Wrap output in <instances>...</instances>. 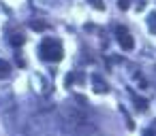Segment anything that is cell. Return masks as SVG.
<instances>
[{"label": "cell", "instance_id": "obj_8", "mask_svg": "<svg viewBox=\"0 0 156 136\" xmlns=\"http://www.w3.org/2000/svg\"><path fill=\"white\" fill-rule=\"evenodd\" d=\"M30 28H32V30H47V24H45V22H32Z\"/></svg>", "mask_w": 156, "mask_h": 136}, {"label": "cell", "instance_id": "obj_3", "mask_svg": "<svg viewBox=\"0 0 156 136\" xmlns=\"http://www.w3.org/2000/svg\"><path fill=\"white\" fill-rule=\"evenodd\" d=\"M92 89H94L96 94H105L109 87H107V83H105L98 75H92Z\"/></svg>", "mask_w": 156, "mask_h": 136}, {"label": "cell", "instance_id": "obj_11", "mask_svg": "<svg viewBox=\"0 0 156 136\" xmlns=\"http://www.w3.org/2000/svg\"><path fill=\"white\" fill-rule=\"evenodd\" d=\"M118 7H120L122 11H124V9H128V7H130V0H120V2H118Z\"/></svg>", "mask_w": 156, "mask_h": 136}, {"label": "cell", "instance_id": "obj_5", "mask_svg": "<svg viewBox=\"0 0 156 136\" xmlns=\"http://www.w3.org/2000/svg\"><path fill=\"white\" fill-rule=\"evenodd\" d=\"M11 75V64L7 60H0V79H7Z\"/></svg>", "mask_w": 156, "mask_h": 136}, {"label": "cell", "instance_id": "obj_1", "mask_svg": "<svg viewBox=\"0 0 156 136\" xmlns=\"http://www.w3.org/2000/svg\"><path fill=\"white\" fill-rule=\"evenodd\" d=\"M39 53H41V60H45V62H60L64 55L62 45L56 38H45L39 47Z\"/></svg>", "mask_w": 156, "mask_h": 136}, {"label": "cell", "instance_id": "obj_7", "mask_svg": "<svg viewBox=\"0 0 156 136\" xmlns=\"http://www.w3.org/2000/svg\"><path fill=\"white\" fill-rule=\"evenodd\" d=\"M147 28H150L152 34H156V11L147 15Z\"/></svg>", "mask_w": 156, "mask_h": 136}, {"label": "cell", "instance_id": "obj_4", "mask_svg": "<svg viewBox=\"0 0 156 136\" xmlns=\"http://www.w3.org/2000/svg\"><path fill=\"white\" fill-rule=\"evenodd\" d=\"M24 41H26V38H24V34H22V32H13V34L9 36V43H11L13 47H22V45H24Z\"/></svg>", "mask_w": 156, "mask_h": 136}, {"label": "cell", "instance_id": "obj_2", "mask_svg": "<svg viewBox=\"0 0 156 136\" xmlns=\"http://www.w3.org/2000/svg\"><path fill=\"white\" fill-rule=\"evenodd\" d=\"M115 38H118V43H120V47H122L124 51H130V49L135 47L133 36H130V32H128L124 26H118V28H115Z\"/></svg>", "mask_w": 156, "mask_h": 136}, {"label": "cell", "instance_id": "obj_6", "mask_svg": "<svg viewBox=\"0 0 156 136\" xmlns=\"http://www.w3.org/2000/svg\"><path fill=\"white\" fill-rule=\"evenodd\" d=\"M133 100H135L137 111H145V108H147V100H143V98H139V96H135V94H133Z\"/></svg>", "mask_w": 156, "mask_h": 136}, {"label": "cell", "instance_id": "obj_9", "mask_svg": "<svg viewBox=\"0 0 156 136\" xmlns=\"http://www.w3.org/2000/svg\"><path fill=\"white\" fill-rule=\"evenodd\" d=\"M143 136H156V121H154V123L145 130V134H143Z\"/></svg>", "mask_w": 156, "mask_h": 136}, {"label": "cell", "instance_id": "obj_10", "mask_svg": "<svg viewBox=\"0 0 156 136\" xmlns=\"http://www.w3.org/2000/svg\"><path fill=\"white\" fill-rule=\"evenodd\" d=\"M90 5H92L94 9H98V11H103V9H105V5L101 2V0H90Z\"/></svg>", "mask_w": 156, "mask_h": 136}]
</instances>
